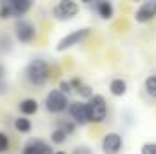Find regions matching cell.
<instances>
[{
    "label": "cell",
    "mask_w": 156,
    "mask_h": 154,
    "mask_svg": "<svg viewBox=\"0 0 156 154\" xmlns=\"http://www.w3.org/2000/svg\"><path fill=\"white\" fill-rule=\"evenodd\" d=\"M49 75H51V69H49V64L44 60V58H35L27 64L26 67V78L31 85L35 87H42L47 83L49 80Z\"/></svg>",
    "instance_id": "1"
},
{
    "label": "cell",
    "mask_w": 156,
    "mask_h": 154,
    "mask_svg": "<svg viewBox=\"0 0 156 154\" xmlns=\"http://www.w3.org/2000/svg\"><path fill=\"white\" fill-rule=\"evenodd\" d=\"M69 107V100L67 96L56 87V89H51L45 96V109L51 113V114H60L64 113L66 109Z\"/></svg>",
    "instance_id": "2"
},
{
    "label": "cell",
    "mask_w": 156,
    "mask_h": 154,
    "mask_svg": "<svg viewBox=\"0 0 156 154\" xmlns=\"http://www.w3.org/2000/svg\"><path fill=\"white\" fill-rule=\"evenodd\" d=\"M87 109H89L91 121H94V123H102L107 118V102L102 94H94L87 102Z\"/></svg>",
    "instance_id": "3"
},
{
    "label": "cell",
    "mask_w": 156,
    "mask_h": 154,
    "mask_svg": "<svg viewBox=\"0 0 156 154\" xmlns=\"http://www.w3.org/2000/svg\"><path fill=\"white\" fill-rule=\"evenodd\" d=\"M89 35H91V29H89V27H80V29H75V31H71L69 35H66L64 38L56 44V51H58V53L67 51V49L75 47V45H78V44H82V42L87 38Z\"/></svg>",
    "instance_id": "4"
},
{
    "label": "cell",
    "mask_w": 156,
    "mask_h": 154,
    "mask_svg": "<svg viewBox=\"0 0 156 154\" xmlns=\"http://www.w3.org/2000/svg\"><path fill=\"white\" fill-rule=\"evenodd\" d=\"M78 11H80V7H78L76 2H73V0H62V2H58V4L53 7V16H55L56 20L66 22V20L75 18L78 15Z\"/></svg>",
    "instance_id": "5"
},
{
    "label": "cell",
    "mask_w": 156,
    "mask_h": 154,
    "mask_svg": "<svg viewBox=\"0 0 156 154\" xmlns=\"http://www.w3.org/2000/svg\"><path fill=\"white\" fill-rule=\"evenodd\" d=\"M15 37L20 44H31L37 37V27L29 20H16L15 24Z\"/></svg>",
    "instance_id": "6"
},
{
    "label": "cell",
    "mask_w": 156,
    "mask_h": 154,
    "mask_svg": "<svg viewBox=\"0 0 156 154\" xmlns=\"http://www.w3.org/2000/svg\"><path fill=\"white\" fill-rule=\"evenodd\" d=\"M67 114H69V120L76 125H87L91 121L87 103H83V102H71L67 107Z\"/></svg>",
    "instance_id": "7"
},
{
    "label": "cell",
    "mask_w": 156,
    "mask_h": 154,
    "mask_svg": "<svg viewBox=\"0 0 156 154\" xmlns=\"http://www.w3.org/2000/svg\"><path fill=\"white\" fill-rule=\"evenodd\" d=\"M20 154H55L51 145L47 142H44L42 138H31L24 143Z\"/></svg>",
    "instance_id": "8"
},
{
    "label": "cell",
    "mask_w": 156,
    "mask_h": 154,
    "mask_svg": "<svg viewBox=\"0 0 156 154\" xmlns=\"http://www.w3.org/2000/svg\"><path fill=\"white\" fill-rule=\"evenodd\" d=\"M122 145H123L122 136L116 134V132H109L102 140V151H104V154H118L122 151Z\"/></svg>",
    "instance_id": "9"
},
{
    "label": "cell",
    "mask_w": 156,
    "mask_h": 154,
    "mask_svg": "<svg viewBox=\"0 0 156 154\" xmlns=\"http://www.w3.org/2000/svg\"><path fill=\"white\" fill-rule=\"evenodd\" d=\"M154 16H156V2H145V4H142L136 9V15H134L136 22H142V24L153 20Z\"/></svg>",
    "instance_id": "10"
},
{
    "label": "cell",
    "mask_w": 156,
    "mask_h": 154,
    "mask_svg": "<svg viewBox=\"0 0 156 154\" xmlns=\"http://www.w3.org/2000/svg\"><path fill=\"white\" fill-rule=\"evenodd\" d=\"M9 5H11L13 16L15 18H20V16H24L33 7V2L31 0H9Z\"/></svg>",
    "instance_id": "11"
},
{
    "label": "cell",
    "mask_w": 156,
    "mask_h": 154,
    "mask_svg": "<svg viewBox=\"0 0 156 154\" xmlns=\"http://www.w3.org/2000/svg\"><path fill=\"white\" fill-rule=\"evenodd\" d=\"M71 87H73V91L76 93L80 98H85V100H91L94 94H93V89L87 85V83H82V80L80 78H73L71 80Z\"/></svg>",
    "instance_id": "12"
},
{
    "label": "cell",
    "mask_w": 156,
    "mask_h": 154,
    "mask_svg": "<svg viewBox=\"0 0 156 154\" xmlns=\"http://www.w3.org/2000/svg\"><path fill=\"white\" fill-rule=\"evenodd\" d=\"M91 7H94L96 13H98V16L104 18V20H109V18H113V15H115V7H113L111 2H96V4H93Z\"/></svg>",
    "instance_id": "13"
},
{
    "label": "cell",
    "mask_w": 156,
    "mask_h": 154,
    "mask_svg": "<svg viewBox=\"0 0 156 154\" xmlns=\"http://www.w3.org/2000/svg\"><path fill=\"white\" fill-rule=\"evenodd\" d=\"M18 109H20V113H22L24 116H31V114H35V113L38 111V102H37L35 98H26V100L20 102Z\"/></svg>",
    "instance_id": "14"
},
{
    "label": "cell",
    "mask_w": 156,
    "mask_h": 154,
    "mask_svg": "<svg viewBox=\"0 0 156 154\" xmlns=\"http://www.w3.org/2000/svg\"><path fill=\"white\" fill-rule=\"evenodd\" d=\"M109 91H111V94H115V96H123V94L127 93V83H125V80H122V78L111 80Z\"/></svg>",
    "instance_id": "15"
},
{
    "label": "cell",
    "mask_w": 156,
    "mask_h": 154,
    "mask_svg": "<svg viewBox=\"0 0 156 154\" xmlns=\"http://www.w3.org/2000/svg\"><path fill=\"white\" fill-rule=\"evenodd\" d=\"M15 129H16L18 132H22V134H27V132H31L33 123H31V120H29L27 116H18V118L15 120Z\"/></svg>",
    "instance_id": "16"
},
{
    "label": "cell",
    "mask_w": 156,
    "mask_h": 154,
    "mask_svg": "<svg viewBox=\"0 0 156 154\" xmlns=\"http://www.w3.org/2000/svg\"><path fill=\"white\" fill-rule=\"evenodd\" d=\"M56 129H60V131H64L66 134H73L75 132V129H76V123H73L69 118L67 120H60L58 121V127Z\"/></svg>",
    "instance_id": "17"
},
{
    "label": "cell",
    "mask_w": 156,
    "mask_h": 154,
    "mask_svg": "<svg viewBox=\"0 0 156 154\" xmlns=\"http://www.w3.org/2000/svg\"><path fill=\"white\" fill-rule=\"evenodd\" d=\"M0 18L2 20L13 18V11H11V5H9V0H2L0 2Z\"/></svg>",
    "instance_id": "18"
},
{
    "label": "cell",
    "mask_w": 156,
    "mask_h": 154,
    "mask_svg": "<svg viewBox=\"0 0 156 154\" xmlns=\"http://www.w3.org/2000/svg\"><path fill=\"white\" fill-rule=\"evenodd\" d=\"M66 138H67V134H66L64 131H60V129H55V131L51 132V143H55V145L64 143V142H66Z\"/></svg>",
    "instance_id": "19"
},
{
    "label": "cell",
    "mask_w": 156,
    "mask_h": 154,
    "mask_svg": "<svg viewBox=\"0 0 156 154\" xmlns=\"http://www.w3.org/2000/svg\"><path fill=\"white\" fill-rule=\"evenodd\" d=\"M145 91H147L153 98H156V75L154 76H149L145 80Z\"/></svg>",
    "instance_id": "20"
},
{
    "label": "cell",
    "mask_w": 156,
    "mask_h": 154,
    "mask_svg": "<svg viewBox=\"0 0 156 154\" xmlns=\"http://www.w3.org/2000/svg\"><path fill=\"white\" fill-rule=\"evenodd\" d=\"M11 49H13V45H11V38H9L7 35H0V51L9 53Z\"/></svg>",
    "instance_id": "21"
},
{
    "label": "cell",
    "mask_w": 156,
    "mask_h": 154,
    "mask_svg": "<svg viewBox=\"0 0 156 154\" xmlns=\"http://www.w3.org/2000/svg\"><path fill=\"white\" fill-rule=\"evenodd\" d=\"M7 149H9V138H7L5 132L0 131V154H4Z\"/></svg>",
    "instance_id": "22"
},
{
    "label": "cell",
    "mask_w": 156,
    "mask_h": 154,
    "mask_svg": "<svg viewBox=\"0 0 156 154\" xmlns=\"http://www.w3.org/2000/svg\"><path fill=\"white\" fill-rule=\"evenodd\" d=\"M142 154H156V143L149 142L142 145Z\"/></svg>",
    "instance_id": "23"
},
{
    "label": "cell",
    "mask_w": 156,
    "mask_h": 154,
    "mask_svg": "<svg viewBox=\"0 0 156 154\" xmlns=\"http://www.w3.org/2000/svg\"><path fill=\"white\" fill-rule=\"evenodd\" d=\"M58 89H60V91H62V93H64L66 96L73 93V87H71V82H60V87H58Z\"/></svg>",
    "instance_id": "24"
},
{
    "label": "cell",
    "mask_w": 156,
    "mask_h": 154,
    "mask_svg": "<svg viewBox=\"0 0 156 154\" xmlns=\"http://www.w3.org/2000/svg\"><path fill=\"white\" fill-rule=\"evenodd\" d=\"M71 154H93V151H91L87 145H78V147L73 149V152Z\"/></svg>",
    "instance_id": "25"
},
{
    "label": "cell",
    "mask_w": 156,
    "mask_h": 154,
    "mask_svg": "<svg viewBox=\"0 0 156 154\" xmlns=\"http://www.w3.org/2000/svg\"><path fill=\"white\" fill-rule=\"evenodd\" d=\"M7 93V82L5 80H0V96Z\"/></svg>",
    "instance_id": "26"
},
{
    "label": "cell",
    "mask_w": 156,
    "mask_h": 154,
    "mask_svg": "<svg viewBox=\"0 0 156 154\" xmlns=\"http://www.w3.org/2000/svg\"><path fill=\"white\" fill-rule=\"evenodd\" d=\"M0 80H5V67L0 64Z\"/></svg>",
    "instance_id": "27"
},
{
    "label": "cell",
    "mask_w": 156,
    "mask_h": 154,
    "mask_svg": "<svg viewBox=\"0 0 156 154\" xmlns=\"http://www.w3.org/2000/svg\"><path fill=\"white\" fill-rule=\"evenodd\" d=\"M55 154H66V152H62V151H58V152H55Z\"/></svg>",
    "instance_id": "28"
}]
</instances>
